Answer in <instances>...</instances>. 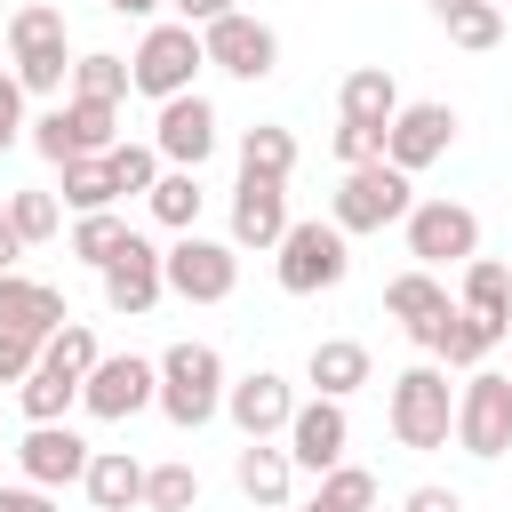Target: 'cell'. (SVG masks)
Instances as JSON below:
<instances>
[{
  "label": "cell",
  "instance_id": "6da1fadb",
  "mask_svg": "<svg viewBox=\"0 0 512 512\" xmlns=\"http://www.w3.org/2000/svg\"><path fill=\"white\" fill-rule=\"evenodd\" d=\"M160 392H152V408L176 424V432H200L208 416H224V360H216V344H168L160 360Z\"/></svg>",
  "mask_w": 512,
  "mask_h": 512
},
{
  "label": "cell",
  "instance_id": "7a4b0ae2",
  "mask_svg": "<svg viewBox=\"0 0 512 512\" xmlns=\"http://www.w3.org/2000/svg\"><path fill=\"white\" fill-rule=\"evenodd\" d=\"M384 416H392V440L416 448V456H432V448L456 440V392H448V376L432 360H416V368L392 376V408Z\"/></svg>",
  "mask_w": 512,
  "mask_h": 512
},
{
  "label": "cell",
  "instance_id": "3957f363",
  "mask_svg": "<svg viewBox=\"0 0 512 512\" xmlns=\"http://www.w3.org/2000/svg\"><path fill=\"white\" fill-rule=\"evenodd\" d=\"M408 208H416L408 168H392V160H360V168H344V184H336V200H328V224L352 240V232H384V224H400Z\"/></svg>",
  "mask_w": 512,
  "mask_h": 512
},
{
  "label": "cell",
  "instance_id": "277c9868",
  "mask_svg": "<svg viewBox=\"0 0 512 512\" xmlns=\"http://www.w3.org/2000/svg\"><path fill=\"white\" fill-rule=\"evenodd\" d=\"M8 56H16L24 96H56V88L72 80V56H64V8L24 0V8L8 16Z\"/></svg>",
  "mask_w": 512,
  "mask_h": 512
},
{
  "label": "cell",
  "instance_id": "5b68a950",
  "mask_svg": "<svg viewBox=\"0 0 512 512\" xmlns=\"http://www.w3.org/2000/svg\"><path fill=\"white\" fill-rule=\"evenodd\" d=\"M272 272H280V288L288 296H320V288H336L344 272H352V248H344V232L336 224H320V216H288V232H280V248H272Z\"/></svg>",
  "mask_w": 512,
  "mask_h": 512
},
{
  "label": "cell",
  "instance_id": "8992f818",
  "mask_svg": "<svg viewBox=\"0 0 512 512\" xmlns=\"http://www.w3.org/2000/svg\"><path fill=\"white\" fill-rule=\"evenodd\" d=\"M160 280H168V296H184V304H224V296L240 288V248H232V240H208V232L192 224V232H176V248H160Z\"/></svg>",
  "mask_w": 512,
  "mask_h": 512
},
{
  "label": "cell",
  "instance_id": "52a82bcc",
  "mask_svg": "<svg viewBox=\"0 0 512 512\" xmlns=\"http://www.w3.org/2000/svg\"><path fill=\"white\" fill-rule=\"evenodd\" d=\"M456 448L496 464L512 448V376L504 368H464V392H456Z\"/></svg>",
  "mask_w": 512,
  "mask_h": 512
},
{
  "label": "cell",
  "instance_id": "ba28073f",
  "mask_svg": "<svg viewBox=\"0 0 512 512\" xmlns=\"http://www.w3.org/2000/svg\"><path fill=\"white\" fill-rule=\"evenodd\" d=\"M208 64V48H200V32L192 24H152L144 40H136V56H128V88L136 96H152V104H168V96H184L192 88V72Z\"/></svg>",
  "mask_w": 512,
  "mask_h": 512
},
{
  "label": "cell",
  "instance_id": "9c48e42d",
  "mask_svg": "<svg viewBox=\"0 0 512 512\" xmlns=\"http://www.w3.org/2000/svg\"><path fill=\"white\" fill-rule=\"evenodd\" d=\"M120 104H96V96H64L56 112L32 120V152L40 160H80V152H112L120 136Z\"/></svg>",
  "mask_w": 512,
  "mask_h": 512
},
{
  "label": "cell",
  "instance_id": "30bf717a",
  "mask_svg": "<svg viewBox=\"0 0 512 512\" xmlns=\"http://www.w3.org/2000/svg\"><path fill=\"white\" fill-rule=\"evenodd\" d=\"M400 232H408L416 264H464V256H480V216L464 200H416L400 216Z\"/></svg>",
  "mask_w": 512,
  "mask_h": 512
},
{
  "label": "cell",
  "instance_id": "8fae6325",
  "mask_svg": "<svg viewBox=\"0 0 512 512\" xmlns=\"http://www.w3.org/2000/svg\"><path fill=\"white\" fill-rule=\"evenodd\" d=\"M152 392H160V368L136 360V352H112V360H96V368L80 376V408H88L96 424H128L136 408H152Z\"/></svg>",
  "mask_w": 512,
  "mask_h": 512
},
{
  "label": "cell",
  "instance_id": "7c38bea8",
  "mask_svg": "<svg viewBox=\"0 0 512 512\" xmlns=\"http://www.w3.org/2000/svg\"><path fill=\"white\" fill-rule=\"evenodd\" d=\"M200 48H208V64H216V72H232V80H264V72L280 64V32H272L264 16H248V8H232V16L200 24Z\"/></svg>",
  "mask_w": 512,
  "mask_h": 512
},
{
  "label": "cell",
  "instance_id": "4fadbf2b",
  "mask_svg": "<svg viewBox=\"0 0 512 512\" xmlns=\"http://www.w3.org/2000/svg\"><path fill=\"white\" fill-rule=\"evenodd\" d=\"M280 440H288V464H296V472H328V464H344V440H352L344 400H328V392L296 400V416H288Z\"/></svg>",
  "mask_w": 512,
  "mask_h": 512
},
{
  "label": "cell",
  "instance_id": "5bb4252c",
  "mask_svg": "<svg viewBox=\"0 0 512 512\" xmlns=\"http://www.w3.org/2000/svg\"><path fill=\"white\" fill-rule=\"evenodd\" d=\"M8 456H16V472H24L32 488H48V496H56V488H72V480L88 472V456H96V448H88L72 424H32Z\"/></svg>",
  "mask_w": 512,
  "mask_h": 512
},
{
  "label": "cell",
  "instance_id": "9a60e30c",
  "mask_svg": "<svg viewBox=\"0 0 512 512\" xmlns=\"http://www.w3.org/2000/svg\"><path fill=\"white\" fill-rule=\"evenodd\" d=\"M152 152L168 160V168H200L208 152H216V104L208 96H168L160 104V120H152Z\"/></svg>",
  "mask_w": 512,
  "mask_h": 512
},
{
  "label": "cell",
  "instance_id": "2e32d148",
  "mask_svg": "<svg viewBox=\"0 0 512 512\" xmlns=\"http://www.w3.org/2000/svg\"><path fill=\"white\" fill-rule=\"evenodd\" d=\"M160 296H168V280H160V248H152L144 232H128L120 256L104 264V304H112L120 320H144Z\"/></svg>",
  "mask_w": 512,
  "mask_h": 512
},
{
  "label": "cell",
  "instance_id": "e0dca14e",
  "mask_svg": "<svg viewBox=\"0 0 512 512\" xmlns=\"http://www.w3.org/2000/svg\"><path fill=\"white\" fill-rule=\"evenodd\" d=\"M448 144H456V112H448V104H400V112H392V128H384V160H392V168H408V176H416V168H432Z\"/></svg>",
  "mask_w": 512,
  "mask_h": 512
},
{
  "label": "cell",
  "instance_id": "ac0fdd59",
  "mask_svg": "<svg viewBox=\"0 0 512 512\" xmlns=\"http://www.w3.org/2000/svg\"><path fill=\"white\" fill-rule=\"evenodd\" d=\"M224 416L240 424V440H280V432H288V416H296V392H288V376L256 368V376L224 384Z\"/></svg>",
  "mask_w": 512,
  "mask_h": 512
},
{
  "label": "cell",
  "instance_id": "d6986e66",
  "mask_svg": "<svg viewBox=\"0 0 512 512\" xmlns=\"http://www.w3.org/2000/svg\"><path fill=\"white\" fill-rule=\"evenodd\" d=\"M384 312L424 344V352H440V328H448V288L432 280V264H416V272H400V280H384Z\"/></svg>",
  "mask_w": 512,
  "mask_h": 512
},
{
  "label": "cell",
  "instance_id": "ffe728a7",
  "mask_svg": "<svg viewBox=\"0 0 512 512\" xmlns=\"http://www.w3.org/2000/svg\"><path fill=\"white\" fill-rule=\"evenodd\" d=\"M280 232H288V184L240 176L232 184V248H280Z\"/></svg>",
  "mask_w": 512,
  "mask_h": 512
},
{
  "label": "cell",
  "instance_id": "44dd1931",
  "mask_svg": "<svg viewBox=\"0 0 512 512\" xmlns=\"http://www.w3.org/2000/svg\"><path fill=\"white\" fill-rule=\"evenodd\" d=\"M72 312H64V296L48 288V280H24V272H0V328H24V336H56Z\"/></svg>",
  "mask_w": 512,
  "mask_h": 512
},
{
  "label": "cell",
  "instance_id": "7402d4cb",
  "mask_svg": "<svg viewBox=\"0 0 512 512\" xmlns=\"http://www.w3.org/2000/svg\"><path fill=\"white\" fill-rule=\"evenodd\" d=\"M80 488H88L96 512H128V504H144V464L128 448H96L88 472H80Z\"/></svg>",
  "mask_w": 512,
  "mask_h": 512
},
{
  "label": "cell",
  "instance_id": "603a6c76",
  "mask_svg": "<svg viewBox=\"0 0 512 512\" xmlns=\"http://www.w3.org/2000/svg\"><path fill=\"white\" fill-rule=\"evenodd\" d=\"M336 112H344V120H360V128H392V112H400V80H392L384 64H360V72H344Z\"/></svg>",
  "mask_w": 512,
  "mask_h": 512
},
{
  "label": "cell",
  "instance_id": "cb8c5ba5",
  "mask_svg": "<svg viewBox=\"0 0 512 512\" xmlns=\"http://www.w3.org/2000/svg\"><path fill=\"white\" fill-rule=\"evenodd\" d=\"M304 376H312V392L352 400V392L368 384V344H352V336H320V344H312V360H304Z\"/></svg>",
  "mask_w": 512,
  "mask_h": 512
},
{
  "label": "cell",
  "instance_id": "d4e9b609",
  "mask_svg": "<svg viewBox=\"0 0 512 512\" xmlns=\"http://www.w3.org/2000/svg\"><path fill=\"white\" fill-rule=\"evenodd\" d=\"M232 480H240V496L248 504H288V488H296V464H288V448H272V440H248L240 448V464H232Z\"/></svg>",
  "mask_w": 512,
  "mask_h": 512
},
{
  "label": "cell",
  "instance_id": "484cf974",
  "mask_svg": "<svg viewBox=\"0 0 512 512\" xmlns=\"http://www.w3.org/2000/svg\"><path fill=\"white\" fill-rule=\"evenodd\" d=\"M16 408H24V424H64L72 408H80V376H64V368H32L24 384H16Z\"/></svg>",
  "mask_w": 512,
  "mask_h": 512
},
{
  "label": "cell",
  "instance_id": "4316f807",
  "mask_svg": "<svg viewBox=\"0 0 512 512\" xmlns=\"http://www.w3.org/2000/svg\"><path fill=\"white\" fill-rule=\"evenodd\" d=\"M496 344H504V328H496V320H480V312L448 304V328H440V352H432V360H448V368H480Z\"/></svg>",
  "mask_w": 512,
  "mask_h": 512
},
{
  "label": "cell",
  "instance_id": "83f0119b",
  "mask_svg": "<svg viewBox=\"0 0 512 512\" xmlns=\"http://www.w3.org/2000/svg\"><path fill=\"white\" fill-rule=\"evenodd\" d=\"M144 200H152V216H160L168 232H192V224H200V200H208V192H200V168H160Z\"/></svg>",
  "mask_w": 512,
  "mask_h": 512
},
{
  "label": "cell",
  "instance_id": "f1b7e54d",
  "mask_svg": "<svg viewBox=\"0 0 512 512\" xmlns=\"http://www.w3.org/2000/svg\"><path fill=\"white\" fill-rule=\"evenodd\" d=\"M240 176H272V184H288V176H296V136L272 128V120H256V128L240 136Z\"/></svg>",
  "mask_w": 512,
  "mask_h": 512
},
{
  "label": "cell",
  "instance_id": "f546056e",
  "mask_svg": "<svg viewBox=\"0 0 512 512\" xmlns=\"http://www.w3.org/2000/svg\"><path fill=\"white\" fill-rule=\"evenodd\" d=\"M56 176H64V208H112L120 200V184H112V160L104 152H80V160H56Z\"/></svg>",
  "mask_w": 512,
  "mask_h": 512
},
{
  "label": "cell",
  "instance_id": "4dcf8cb0",
  "mask_svg": "<svg viewBox=\"0 0 512 512\" xmlns=\"http://www.w3.org/2000/svg\"><path fill=\"white\" fill-rule=\"evenodd\" d=\"M464 312H480V320H512V272L496 264V256H464Z\"/></svg>",
  "mask_w": 512,
  "mask_h": 512
},
{
  "label": "cell",
  "instance_id": "1f68e13d",
  "mask_svg": "<svg viewBox=\"0 0 512 512\" xmlns=\"http://www.w3.org/2000/svg\"><path fill=\"white\" fill-rule=\"evenodd\" d=\"M128 232H136V224H128V216H112V208H88V216H80V224H72V256H80V264H96V272H104V264H112V256H120V240H128Z\"/></svg>",
  "mask_w": 512,
  "mask_h": 512
},
{
  "label": "cell",
  "instance_id": "d6a6232c",
  "mask_svg": "<svg viewBox=\"0 0 512 512\" xmlns=\"http://www.w3.org/2000/svg\"><path fill=\"white\" fill-rule=\"evenodd\" d=\"M440 24H448L456 48H496V40H504V0H464V8H448Z\"/></svg>",
  "mask_w": 512,
  "mask_h": 512
},
{
  "label": "cell",
  "instance_id": "836d02e7",
  "mask_svg": "<svg viewBox=\"0 0 512 512\" xmlns=\"http://www.w3.org/2000/svg\"><path fill=\"white\" fill-rule=\"evenodd\" d=\"M72 96H96V104H120L128 96V56H72Z\"/></svg>",
  "mask_w": 512,
  "mask_h": 512
},
{
  "label": "cell",
  "instance_id": "e575fe53",
  "mask_svg": "<svg viewBox=\"0 0 512 512\" xmlns=\"http://www.w3.org/2000/svg\"><path fill=\"white\" fill-rule=\"evenodd\" d=\"M200 504V472L192 464H152L144 472V512H192Z\"/></svg>",
  "mask_w": 512,
  "mask_h": 512
},
{
  "label": "cell",
  "instance_id": "d590c367",
  "mask_svg": "<svg viewBox=\"0 0 512 512\" xmlns=\"http://www.w3.org/2000/svg\"><path fill=\"white\" fill-rule=\"evenodd\" d=\"M40 360H48V368H64V376H88L104 352H96V328H88V320H64V328L40 344Z\"/></svg>",
  "mask_w": 512,
  "mask_h": 512
},
{
  "label": "cell",
  "instance_id": "8d00e7d4",
  "mask_svg": "<svg viewBox=\"0 0 512 512\" xmlns=\"http://www.w3.org/2000/svg\"><path fill=\"white\" fill-rule=\"evenodd\" d=\"M8 224L24 232V248H40V240H56L64 208H56V192H8Z\"/></svg>",
  "mask_w": 512,
  "mask_h": 512
},
{
  "label": "cell",
  "instance_id": "74e56055",
  "mask_svg": "<svg viewBox=\"0 0 512 512\" xmlns=\"http://www.w3.org/2000/svg\"><path fill=\"white\" fill-rule=\"evenodd\" d=\"M104 160H112V184L120 192H152V176H160V152L152 144H112Z\"/></svg>",
  "mask_w": 512,
  "mask_h": 512
},
{
  "label": "cell",
  "instance_id": "f35d334b",
  "mask_svg": "<svg viewBox=\"0 0 512 512\" xmlns=\"http://www.w3.org/2000/svg\"><path fill=\"white\" fill-rule=\"evenodd\" d=\"M320 496H336V504H352V512H376V472L328 464V472H320Z\"/></svg>",
  "mask_w": 512,
  "mask_h": 512
},
{
  "label": "cell",
  "instance_id": "ab89813d",
  "mask_svg": "<svg viewBox=\"0 0 512 512\" xmlns=\"http://www.w3.org/2000/svg\"><path fill=\"white\" fill-rule=\"evenodd\" d=\"M40 368V336H24V328H0V384H24Z\"/></svg>",
  "mask_w": 512,
  "mask_h": 512
},
{
  "label": "cell",
  "instance_id": "60d3db41",
  "mask_svg": "<svg viewBox=\"0 0 512 512\" xmlns=\"http://www.w3.org/2000/svg\"><path fill=\"white\" fill-rule=\"evenodd\" d=\"M336 160L360 168V160H384V128H360V120H336Z\"/></svg>",
  "mask_w": 512,
  "mask_h": 512
},
{
  "label": "cell",
  "instance_id": "b9f144b4",
  "mask_svg": "<svg viewBox=\"0 0 512 512\" xmlns=\"http://www.w3.org/2000/svg\"><path fill=\"white\" fill-rule=\"evenodd\" d=\"M24 136V80L16 72H0V152Z\"/></svg>",
  "mask_w": 512,
  "mask_h": 512
},
{
  "label": "cell",
  "instance_id": "7bdbcfd3",
  "mask_svg": "<svg viewBox=\"0 0 512 512\" xmlns=\"http://www.w3.org/2000/svg\"><path fill=\"white\" fill-rule=\"evenodd\" d=\"M0 512H56V496H48V488H32V480H24V488H8V480H0Z\"/></svg>",
  "mask_w": 512,
  "mask_h": 512
},
{
  "label": "cell",
  "instance_id": "ee69618b",
  "mask_svg": "<svg viewBox=\"0 0 512 512\" xmlns=\"http://www.w3.org/2000/svg\"><path fill=\"white\" fill-rule=\"evenodd\" d=\"M400 512H464V496H456V488H408Z\"/></svg>",
  "mask_w": 512,
  "mask_h": 512
},
{
  "label": "cell",
  "instance_id": "f6af8a7d",
  "mask_svg": "<svg viewBox=\"0 0 512 512\" xmlns=\"http://www.w3.org/2000/svg\"><path fill=\"white\" fill-rule=\"evenodd\" d=\"M168 8H176V24H192V32L216 24V16H232V0H168Z\"/></svg>",
  "mask_w": 512,
  "mask_h": 512
},
{
  "label": "cell",
  "instance_id": "bcb514c9",
  "mask_svg": "<svg viewBox=\"0 0 512 512\" xmlns=\"http://www.w3.org/2000/svg\"><path fill=\"white\" fill-rule=\"evenodd\" d=\"M16 256H24V232H16V224H8V208H0V272H8Z\"/></svg>",
  "mask_w": 512,
  "mask_h": 512
},
{
  "label": "cell",
  "instance_id": "7dc6e473",
  "mask_svg": "<svg viewBox=\"0 0 512 512\" xmlns=\"http://www.w3.org/2000/svg\"><path fill=\"white\" fill-rule=\"evenodd\" d=\"M112 16H152V8H168V0H104Z\"/></svg>",
  "mask_w": 512,
  "mask_h": 512
},
{
  "label": "cell",
  "instance_id": "c3c4849f",
  "mask_svg": "<svg viewBox=\"0 0 512 512\" xmlns=\"http://www.w3.org/2000/svg\"><path fill=\"white\" fill-rule=\"evenodd\" d=\"M304 512H352V504H336V496H312V504H304Z\"/></svg>",
  "mask_w": 512,
  "mask_h": 512
},
{
  "label": "cell",
  "instance_id": "681fc988",
  "mask_svg": "<svg viewBox=\"0 0 512 512\" xmlns=\"http://www.w3.org/2000/svg\"><path fill=\"white\" fill-rule=\"evenodd\" d=\"M448 8H464V0H432V16H448Z\"/></svg>",
  "mask_w": 512,
  "mask_h": 512
},
{
  "label": "cell",
  "instance_id": "f907efd6",
  "mask_svg": "<svg viewBox=\"0 0 512 512\" xmlns=\"http://www.w3.org/2000/svg\"><path fill=\"white\" fill-rule=\"evenodd\" d=\"M0 464H8V440H0Z\"/></svg>",
  "mask_w": 512,
  "mask_h": 512
},
{
  "label": "cell",
  "instance_id": "816d5d0a",
  "mask_svg": "<svg viewBox=\"0 0 512 512\" xmlns=\"http://www.w3.org/2000/svg\"><path fill=\"white\" fill-rule=\"evenodd\" d=\"M504 336H512V320H504Z\"/></svg>",
  "mask_w": 512,
  "mask_h": 512
}]
</instances>
